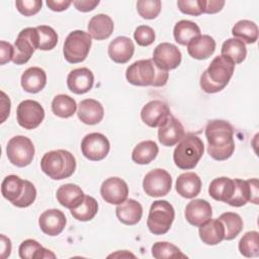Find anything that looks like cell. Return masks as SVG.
<instances>
[{
  "instance_id": "6da1fadb",
  "label": "cell",
  "mask_w": 259,
  "mask_h": 259,
  "mask_svg": "<svg viewBox=\"0 0 259 259\" xmlns=\"http://www.w3.org/2000/svg\"><path fill=\"white\" fill-rule=\"evenodd\" d=\"M207 140V153L217 161L229 159L235 151L234 128L230 122L222 119H213L205 126Z\"/></svg>"
},
{
  "instance_id": "7a4b0ae2",
  "label": "cell",
  "mask_w": 259,
  "mask_h": 259,
  "mask_svg": "<svg viewBox=\"0 0 259 259\" xmlns=\"http://www.w3.org/2000/svg\"><path fill=\"white\" fill-rule=\"evenodd\" d=\"M126 80L136 86L161 87L166 85L169 73L159 68L152 59L139 60L130 65L125 72Z\"/></svg>"
},
{
  "instance_id": "3957f363",
  "label": "cell",
  "mask_w": 259,
  "mask_h": 259,
  "mask_svg": "<svg viewBox=\"0 0 259 259\" xmlns=\"http://www.w3.org/2000/svg\"><path fill=\"white\" fill-rule=\"evenodd\" d=\"M235 63L227 57L218 56L209 64L200 77V87L206 93L222 91L231 80Z\"/></svg>"
},
{
  "instance_id": "277c9868",
  "label": "cell",
  "mask_w": 259,
  "mask_h": 259,
  "mask_svg": "<svg viewBox=\"0 0 259 259\" xmlns=\"http://www.w3.org/2000/svg\"><path fill=\"white\" fill-rule=\"evenodd\" d=\"M40 168L50 178L62 180L73 175L76 169V160L69 151L54 150L42 156Z\"/></svg>"
},
{
  "instance_id": "5b68a950",
  "label": "cell",
  "mask_w": 259,
  "mask_h": 259,
  "mask_svg": "<svg viewBox=\"0 0 259 259\" xmlns=\"http://www.w3.org/2000/svg\"><path fill=\"white\" fill-rule=\"evenodd\" d=\"M1 193L4 198L17 207H27L36 197L34 185L16 175L6 176L1 184Z\"/></svg>"
},
{
  "instance_id": "8992f818",
  "label": "cell",
  "mask_w": 259,
  "mask_h": 259,
  "mask_svg": "<svg viewBox=\"0 0 259 259\" xmlns=\"http://www.w3.org/2000/svg\"><path fill=\"white\" fill-rule=\"evenodd\" d=\"M204 145L200 138L188 134L184 136L176 146L173 153L175 165L182 170L193 169L201 159Z\"/></svg>"
},
{
  "instance_id": "52a82bcc",
  "label": "cell",
  "mask_w": 259,
  "mask_h": 259,
  "mask_svg": "<svg viewBox=\"0 0 259 259\" xmlns=\"http://www.w3.org/2000/svg\"><path fill=\"white\" fill-rule=\"evenodd\" d=\"M175 219L173 205L167 200H156L151 204L147 226L149 231L154 235L166 234Z\"/></svg>"
},
{
  "instance_id": "ba28073f",
  "label": "cell",
  "mask_w": 259,
  "mask_h": 259,
  "mask_svg": "<svg viewBox=\"0 0 259 259\" xmlns=\"http://www.w3.org/2000/svg\"><path fill=\"white\" fill-rule=\"evenodd\" d=\"M92 37L83 30H74L68 34L63 47V54L67 62L77 64L83 62L90 51Z\"/></svg>"
},
{
  "instance_id": "9c48e42d",
  "label": "cell",
  "mask_w": 259,
  "mask_h": 259,
  "mask_svg": "<svg viewBox=\"0 0 259 259\" xmlns=\"http://www.w3.org/2000/svg\"><path fill=\"white\" fill-rule=\"evenodd\" d=\"M6 154L11 164L17 167H25L32 162L34 146L30 139L24 136H15L8 141Z\"/></svg>"
},
{
  "instance_id": "30bf717a",
  "label": "cell",
  "mask_w": 259,
  "mask_h": 259,
  "mask_svg": "<svg viewBox=\"0 0 259 259\" xmlns=\"http://www.w3.org/2000/svg\"><path fill=\"white\" fill-rule=\"evenodd\" d=\"M14 55L12 62L16 65H23L29 61L33 52L38 49V33L36 27L22 29L14 42Z\"/></svg>"
},
{
  "instance_id": "8fae6325",
  "label": "cell",
  "mask_w": 259,
  "mask_h": 259,
  "mask_svg": "<svg viewBox=\"0 0 259 259\" xmlns=\"http://www.w3.org/2000/svg\"><path fill=\"white\" fill-rule=\"evenodd\" d=\"M172 187L171 175L164 169H154L146 174L143 188L146 194L152 197H161L169 193Z\"/></svg>"
},
{
  "instance_id": "7c38bea8",
  "label": "cell",
  "mask_w": 259,
  "mask_h": 259,
  "mask_svg": "<svg viewBox=\"0 0 259 259\" xmlns=\"http://www.w3.org/2000/svg\"><path fill=\"white\" fill-rule=\"evenodd\" d=\"M45 118L44 107L35 100H23L16 108V119L20 126L26 130L37 127Z\"/></svg>"
},
{
  "instance_id": "4fadbf2b",
  "label": "cell",
  "mask_w": 259,
  "mask_h": 259,
  "mask_svg": "<svg viewBox=\"0 0 259 259\" xmlns=\"http://www.w3.org/2000/svg\"><path fill=\"white\" fill-rule=\"evenodd\" d=\"M110 144L108 139L100 133L86 135L81 142V151L85 158L90 161L103 160L109 153Z\"/></svg>"
},
{
  "instance_id": "5bb4252c",
  "label": "cell",
  "mask_w": 259,
  "mask_h": 259,
  "mask_svg": "<svg viewBox=\"0 0 259 259\" xmlns=\"http://www.w3.org/2000/svg\"><path fill=\"white\" fill-rule=\"evenodd\" d=\"M235 182V191L228 202V204L240 207L245 205L247 202H252L254 204H258V196H259V184L258 179H234Z\"/></svg>"
},
{
  "instance_id": "9a60e30c",
  "label": "cell",
  "mask_w": 259,
  "mask_h": 259,
  "mask_svg": "<svg viewBox=\"0 0 259 259\" xmlns=\"http://www.w3.org/2000/svg\"><path fill=\"white\" fill-rule=\"evenodd\" d=\"M181 59V52L175 45L162 42L155 48L152 60L159 68L169 71L176 69L180 65Z\"/></svg>"
},
{
  "instance_id": "2e32d148",
  "label": "cell",
  "mask_w": 259,
  "mask_h": 259,
  "mask_svg": "<svg viewBox=\"0 0 259 259\" xmlns=\"http://www.w3.org/2000/svg\"><path fill=\"white\" fill-rule=\"evenodd\" d=\"M100 194L105 202L120 204L127 198L128 187L126 182L121 178L109 177L102 182Z\"/></svg>"
},
{
  "instance_id": "e0dca14e",
  "label": "cell",
  "mask_w": 259,
  "mask_h": 259,
  "mask_svg": "<svg viewBox=\"0 0 259 259\" xmlns=\"http://www.w3.org/2000/svg\"><path fill=\"white\" fill-rule=\"evenodd\" d=\"M170 114V108L165 102L152 100L142 108L141 118L148 126L159 127Z\"/></svg>"
},
{
  "instance_id": "ac0fdd59",
  "label": "cell",
  "mask_w": 259,
  "mask_h": 259,
  "mask_svg": "<svg viewBox=\"0 0 259 259\" xmlns=\"http://www.w3.org/2000/svg\"><path fill=\"white\" fill-rule=\"evenodd\" d=\"M184 137L182 123L172 114L159 126L158 140L165 147H172Z\"/></svg>"
},
{
  "instance_id": "d6986e66",
  "label": "cell",
  "mask_w": 259,
  "mask_h": 259,
  "mask_svg": "<svg viewBox=\"0 0 259 259\" xmlns=\"http://www.w3.org/2000/svg\"><path fill=\"white\" fill-rule=\"evenodd\" d=\"M67 220L65 213L57 208L45 210L38 219V226L40 230L42 233L51 237L60 235L63 232Z\"/></svg>"
},
{
  "instance_id": "ffe728a7",
  "label": "cell",
  "mask_w": 259,
  "mask_h": 259,
  "mask_svg": "<svg viewBox=\"0 0 259 259\" xmlns=\"http://www.w3.org/2000/svg\"><path fill=\"white\" fill-rule=\"evenodd\" d=\"M94 75L88 68H77L72 70L67 77V86L75 94H84L92 89Z\"/></svg>"
},
{
  "instance_id": "44dd1931",
  "label": "cell",
  "mask_w": 259,
  "mask_h": 259,
  "mask_svg": "<svg viewBox=\"0 0 259 259\" xmlns=\"http://www.w3.org/2000/svg\"><path fill=\"white\" fill-rule=\"evenodd\" d=\"M184 214L186 221L190 225L194 227H200L211 219V205L204 199H194L188 202L185 207Z\"/></svg>"
},
{
  "instance_id": "7402d4cb",
  "label": "cell",
  "mask_w": 259,
  "mask_h": 259,
  "mask_svg": "<svg viewBox=\"0 0 259 259\" xmlns=\"http://www.w3.org/2000/svg\"><path fill=\"white\" fill-rule=\"evenodd\" d=\"M135 53V45L127 36H117L108 46L109 58L117 64L127 63Z\"/></svg>"
},
{
  "instance_id": "603a6c76",
  "label": "cell",
  "mask_w": 259,
  "mask_h": 259,
  "mask_svg": "<svg viewBox=\"0 0 259 259\" xmlns=\"http://www.w3.org/2000/svg\"><path fill=\"white\" fill-rule=\"evenodd\" d=\"M77 114L83 123L93 125L102 120L104 116V108L99 101L88 98L79 103Z\"/></svg>"
},
{
  "instance_id": "cb8c5ba5",
  "label": "cell",
  "mask_w": 259,
  "mask_h": 259,
  "mask_svg": "<svg viewBox=\"0 0 259 259\" xmlns=\"http://www.w3.org/2000/svg\"><path fill=\"white\" fill-rule=\"evenodd\" d=\"M115 213L118 221L126 226L137 225L143 215L142 204L135 199H125L122 203L117 204Z\"/></svg>"
},
{
  "instance_id": "d4e9b609",
  "label": "cell",
  "mask_w": 259,
  "mask_h": 259,
  "mask_svg": "<svg viewBox=\"0 0 259 259\" xmlns=\"http://www.w3.org/2000/svg\"><path fill=\"white\" fill-rule=\"evenodd\" d=\"M215 51V40L207 34H200L187 45V52L190 57L196 60H205Z\"/></svg>"
},
{
  "instance_id": "484cf974",
  "label": "cell",
  "mask_w": 259,
  "mask_h": 259,
  "mask_svg": "<svg viewBox=\"0 0 259 259\" xmlns=\"http://www.w3.org/2000/svg\"><path fill=\"white\" fill-rule=\"evenodd\" d=\"M88 33L97 40H103L108 38L113 32L114 24L110 16L106 14H96L94 15L88 23Z\"/></svg>"
},
{
  "instance_id": "4316f807",
  "label": "cell",
  "mask_w": 259,
  "mask_h": 259,
  "mask_svg": "<svg viewBox=\"0 0 259 259\" xmlns=\"http://www.w3.org/2000/svg\"><path fill=\"white\" fill-rule=\"evenodd\" d=\"M176 191L184 198H193L201 190V180L194 172L182 173L176 180Z\"/></svg>"
},
{
  "instance_id": "83f0119b",
  "label": "cell",
  "mask_w": 259,
  "mask_h": 259,
  "mask_svg": "<svg viewBox=\"0 0 259 259\" xmlns=\"http://www.w3.org/2000/svg\"><path fill=\"white\" fill-rule=\"evenodd\" d=\"M20 81L24 91L37 93L42 90L47 84V74L39 67H30L23 72Z\"/></svg>"
},
{
  "instance_id": "f1b7e54d",
  "label": "cell",
  "mask_w": 259,
  "mask_h": 259,
  "mask_svg": "<svg viewBox=\"0 0 259 259\" xmlns=\"http://www.w3.org/2000/svg\"><path fill=\"white\" fill-rule=\"evenodd\" d=\"M200 240L206 245H218L225 239V228L219 219L209 220L199 227Z\"/></svg>"
},
{
  "instance_id": "f546056e",
  "label": "cell",
  "mask_w": 259,
  "mask_h": 259,
  "mask_svg": "<svg viewBox=\"0 0 259 259\" xmlns=\"http://www.w3.org/2000/svg\"><path fill=\"white\" fill-rule=\"evenodd\" d=\"M85 194L83 190L76 184L68 183L60 186L57 190V199L61 205L73 209L77 207L83 200Z\"/></svg>"
},
{
  "instance_id": "4dcf8cb0",
  "label": "cell",
  "mask_w": 259,
  "mask_h": 259,
  "mask_svg": "<svg viewBox=\"0 0 259 259\" xmlns=\"http://www.w3.org/2000/svg\"><path fill=\"white\" fill-rule=\"evenodd\" d=\"M235 191V182L229 177H219L214 178L209 186L208 193L209 195L218 201H223L228 203L232 198Z\"/></svg>"
},
{
  "instance_id": "1f68e13d",
  "label": "cell",
  "mask_w": 259,
  "mask_h": 259,
  "mask_svg": "<svg viewBox=\"0 0 259 259\" xmlns=\"http://www.w3.org/2000/svg\"><path fill=\"white\" fill-rule=\"evenodd\" d=\"M173 35L179 45L187 46L193 38L200 35V28L193 21L180 20L174 26Z\"/></svg>"
},
{
  "instance_id": "d6a6232c",
  "label": "cell",
  "mask_w": 259,
  "mask_h": 259,
  "mask_svg": "<svg viewBox=\"0 0 259 259\" xmlns=\"http://www.w3.org/2000/svg\"><path fill=\"white\" fill-rule=\"evenodd\" d=\"M18 254L21 259H39V258H56V255L44 248L37 241L32 239L24 240L18 249Z\"/></svg>"
},
{
  "instance_id": "836d02e7",
  "label": "cell",
  "mask_w": 259,
  "mask_h": 259,
  "mask_svg": "<svg viewBox=\"0 0 259 259\" xmlns=\"http://www.w3.org/2000/svg\"><path fill=\"white\" fill-rule=\"evenodd\" d=\"M159 148L154 141H143L139 143L132 153V160L140 165L151 163L158 155Z\"/></svg>"
},
{
  "instance_id": "e575fe53",
  "label": "cell",
  "mask_w": 259,
  "mask_h": 259,
  "mask_svg": "<svg viewBox=\"0 0 259 259\" xmlns=\"http://www.w3.org/2000/svg\"><path fill=\"white\" fill-rule=\"evenodd\" d=\"M222 56L229 58L235 64H241L247 56V49L245 44L239 38H228L224 41L221 49Z\"/></svg>"
},
{
  "instance_id": "d590c367",
  "label": "cell",
  "mask_w": 259,
  "mask_h": 259,
  "mask_svg": "<svg viewBox=\"0 0 259 259\" xmlns=\"http://www.w3.org/2000/svg\"><path fill=\"white\" fill-rule=\"evenodd\" d=\"M234 37L239 38L244 44H254L258 38V26L251 20H240L232 28Z\"/></svg>"
},
{
  "instance_id": "8d00e7d4",
  "label": "cell",
  "mask_w": 259,
  "mask_h": 259,
  "mask_svg": "<svg viewBox=\"0 0 259 259\" xmlns=\"http://www.w3.org/2000/svg\"><path fill=\"white\" fill-rule=\"evenodd\" d=\"M77 109V103L74 98L66 94L56 95L52 101V111L59 117H71Z\"/></svg>"
},
{
  "instance_id": "74e56055",
  "label": "cell",
  "mask_w": 259,
  "mask_h": 259,
  "mask_svg": "<svg viewBox=\"0 0 259 259\" xmlns=\"http://www.w3.org/2000/svg\"><path fill=\"white\" fill-rule=\"evenodd\" d=\"M74 219L81 222L92 220L98 211V202L92 196L85 195L82 202L75 208L70 209Z\"/></svg>"
},
{
  "instance_id": "f35d334b",
  "label": "cell",
  "mask_w": 259,
  "mask_h": 259,
  "mask_svg": "<svg viewBox=\"0 0 259 259\" xmlns=\"http://www.w3.org/2000/svg\"><path fill=\"white\" fill-rule=\"evenodd\" d=\"M224 225L225 228V239L224 240H233L235 239L243 229V220L236 212H224L218 218Z\"/></svg>"
},
{
  "instance_id": "ab89813d",
  "label": "cell",
  "mask_w": 259,
  "mask_h": 259,
  "mask_svg": "<svg viewBox=\"0 0 259 259\" xmlns=\"http://www.w3.org/2000/svg\"><path fill=\"white\" fill-rule=\"evenodd\" d=\"M239 251L245 257H257L259 255L258 232H247L239 242Z\"/></svg>"
},
{
  "instance_id": "60d3db41",
  "label": "cell",
  "mask_w": 259,
  "mask_h": 259,
  "mask_svg": "<svg viewBox=\"0 0 259 259\" xmlns=\"http://www.w3.org/2000/svg\"><path fill=\"white\" fill-rule=\"evenodd\" d=\"M152 255L157 259L187 258L178 247L169 242H157L152 246Z\"/></svg>"
},
{
  "instance_id": "b9f144b4",
  "label": "cell",
  "mask_w": 259,
  "mask_h": 259,
  "mask_svg": "<svg viewBox=\"0 0 259 259\" xmlns=\"http://www.w3.org/2000/svg\"><path fill=\"white\" fill-rule=\"evenodd\" d=\"M38 33V50L51 51L58 44V34L56 30L49 25L36 26Z\"/></svg>"
},
{
  "instance_id": "7bdbcfd3",
  "label": "cell",
  "mask_w": 259,
  "mask_h": 259,
  "mask_svg": "<svg viewBox=\"0 0 259 259\" xmlns=\"http://www.w3.org/2000/svg\"><path fill=\"white\" fill-rule=\"evenodd\" d=\"M162 8L160 0H140L137 2V10L140 16L145 19L156 18Z\"/></svg>"
},
{
  "instance_id": "ee69618b",
  "label": "cell",
  "mask_w": 259,
  "mask_h": 259,
  "mask_svg": "<svg viewBox=\"0 0 259 259\" xmlns=\"http://www.w3.org/2000/svg\"><path fill=\"white\" fill-rule=\"evenodd\" d=\"M136 42L141 47H148L155 40V31L148 25H140L134 32Z\"/></svg>"
},
{
  "instance_id": "f6af8a7d",
  "label": "cell",
  "mask_w": 259,
  "mask_h": 259,
  "mask_svg": "<svg viewBox=\"0 0 259 259\" xmlns=\"http://www.w3.org/2000/svg\"><path fill=\"white\" fill-rule=\"evenodd\" d=\"M41 5V0H17L15 2L17 10L24 16L36 14L40 10Z\"/></svg>"
},
{
  "instance_id": "bcb514c9",
  "label": "cell",
  "mask_w": 259,
  "mask_h": 259,
  "mask_svg": "<svg viewBox=\"0 0 259 259\" xmlns=\"http://www.w3.org/2000/svg\"><path fill=\"white\" fill-rule=\"evenodd\" d=\"M177 6L184 14L198 16L202 13L199 0H178Z\"/></svg>"
},
{
  "instance_id": "7dc6e473",
  "label": "cell",
  "mask_w": 259,
  "mask_h": 259,
  "mask_svg": "<svg viewBox=\"0 0 259 259\" xmlns=\"http://www.w3.org/2000/svg\"><path fill=\"white\" fill-rule=\"evenodd\" d=\"M202 13L213 14L221 11L225 5L223 0H199Z\"/></svg>"
},
{
  "instance_id": "c3c4849f",
  "label": "cell",
  "mask_w": 259,
  "mask_h": 259,
  "mask_svg": "<svg viewBox=\"0 0 259 259\" xmlns=\"http://www.w3.org/2000/svg\"><path fill=\"white\" fill-rule=\"evenodd\" d=\"M14 55V48L9 42L4 40L0 41V64L4 65L12 61Z\"/></svg>"
},
{
  "instance_id": "681fc988",
  "label": "cell",
  "mask_w": 259,
  "mask_h": 259,
  "mask_svg": "<svg viewBox=\"0 0 259 259\" xmlns=\"http://www.w3.org/2000/svg\"><path fill=\"white\" fill-rule=\"evenodd\" d=\"M74 6L77 10L81 12H89L93 10L98 4L99 1L97 0H79V1H73Z\"/></svg>"
},
{
  "instance_id": "f907efd6",
  "label": "cell",
  "mask_w": 259,
  "mask_h": 259,
  "mask_svg": "<svg viewBox=\"0 0 259 259\" xmlns=\"http://www.w3.org/2000/svg\"><path fill=\"white\" fill-rule=\"evenodd\" d=\"M71 4H72V2L69 0H57V1L56 0H48L47 1L48 7L51 10L57 11V12L66 10Z\"/></svg>"
},
{
  "instance_id": "816d5d0a",
  "label": "cell",
  "mask_w": 259,
  "mask_h": 259,
  "mask_svg": "<svg viewBox=\"0 0 259 259\" xmlns=\"http://www.w3.org/2000/svg\"><path fill=\"white\" fill-rule=\"evenodd\" d=\"M1 242H2V258H6L7 256L10 255L11 251V243L8 238H6L4 235L1 236Z\"/></svg>"
}]
</instances>
